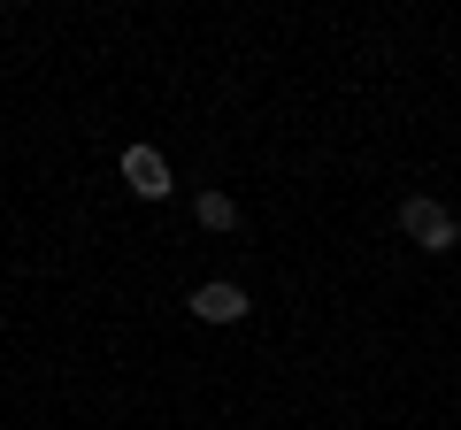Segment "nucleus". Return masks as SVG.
Masks as SVG:
<instances>
[{"label": "nucleus", "instance_id": "7ed1b4c3", "mask_svg": "<svg viewBox=\"0 0 461 430\" xmlns=\"http://www.w3.org/2000/svg\"><path fill=\"white\" fill-rule=\"evenodd\" d=\"M247 308H254V300L239 292V284H223V277L193 292V315H200V323H247Z\"/></svg>", "mask_w": 461, "mask_h": 430}, {"label": "nucleus", "instance_id": "f257e3e1", "mask_svg": "<svg viewBox=\"0 0 461 430\" xmlns=\"http://www.w3.org/2000/svg\"><path fill=\"white\" fill-rule=\"evenodd\" d=\"M454 223H461V215H446V208H438L430 193L400 200V231H408V238H415L423 254H446V246H461V238H454Z\"/></svg>", "mask_w": 461, "mask_h": 430}, {"label": "nucleus", "instance_id": "f03ea898", "mask_svg": "<svg viewBox=\"0 0 461 430\" xmlns=\"http://www.w3.org/2000/svg\"><path fill=\"white\" fill-rule=\"evenodd\" d=\"M123 184H131L139 200H169V162H162V147H123Z\"/></svg>", "mask_w": 461, "mask_h": 430}, {"label": "nucleus", "instance_id": "20e7f679", "mask_svg": "<svg viewBox=\"0 0 461 430\" xmlns=\"http://www.w3.org/2000/svg\"><path fill=\"white\" fill-rule=\"evenodd\" d=\"M193 223H200V231H230V223H239V208H230V193H215V184H208V193L193 200Z\"/></svg>", "mask_w": 461, "mask_h": 430}, {"label": "nucleus", "instance_id": "39448f33", "mask_svg": "<svg viewBox=\"0 0 461 430\" xmlns=\"http://www.w3.org/2000/svg\"><path fill=\"white\" fill-rule=\"evenodd\" d=\"M454 238H461V223H454Z\"/></svg>", "mask_w": 461, "mask_h": 430}]
</instances>
